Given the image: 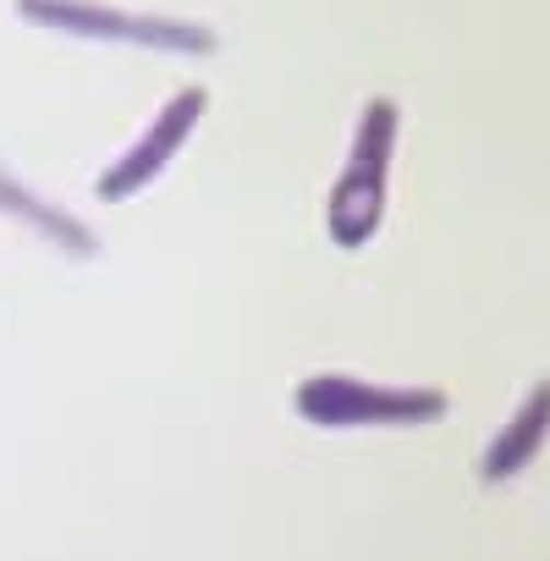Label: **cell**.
Segmentation results:
<instances>
[{
  "mask_svg": "<svg viewBox=\"0 0 550 561\" xmlns=\"http://www.w3.org/2000/svg\"><path fill=\"white\" fill-rule=\"evenodd\" d=\"M397 122H402V116H397V100H369V105H364V122H358L347 171H342V182L331 187V209H325V226H331V242H336V248H364V242L380 231V220H386Z\"/></svg>",
  "mask_w": 550,
  "mask_h": 561,
  "instance_id": "cell-2",
  "label": "cell"
},
{
  "mask_svg": "<svg viewBox=\"0 0 550 561\" xmlns=\"http://www.w3.org/2000/svg\"><path fill=\"white\" fill-rule=\"evenodd\" d=\"M204 111H209V94L193 83V89H176L160 111H154V122L144 127V138H133L111 165H105V176H100V198L105 204H127L133 193H144L171 160H176V149L193 138V127L204 122Z\"/></svg>",
  "mask_w": 550,
  "mask_h": 561,
  "instance_id": "cell-4",
  "label": "cell"
},
{
  "mask_svg": "<svg viewBox=\"0 0 550 561\" xmlns=\"http://www.w3.org/2000/svg\"><path fill=\"white\" fill-rule=\"evenodd\" d=\"M0 215H12V220H23L28 231H39L45 242H56L61 253H100V237L83 226V220H72L67 209H56L50 198H39L28 182H18L12 171H0Z\"/></svg>",
  "mask_w": 550,
  "mask_h": 561,
  "instance_id": "cell-5",
  "label": "cell"
},
{
  "mask_svg": "<svg viewBox=\"0 0 550 561\" xmlns=\"http://www.w3.org/2000/svg\"><path fill=\"white\" fill-rule=\"evenodd\" d=\"M545 435H550V380H539V386L523 397V408L506 419V430H501V435H495V446L484 451L479 473H484L490 484L512 479L517 468H528V457L545 446Z\"/></svg>",
  "mask_w": 550,
  "mask_h": 561,
  "instance_id": "cell-6",
  "label": "cell"
},
{
  "mask_svg": "<svg viewBox=\"0 0 550 561\" xmlns=\"http://www.w3.org/2000/svg\"><path fill=\"white\" fill-rule=\"evenodd\" d=\"M446 391L429 386H380L358 375H309L293 391V413L320 430H369V424H429L446 419Z\"/></svg>",
  "mask_w": 550,
  "mask_h": 561,
  "instance_id": "cell-3",
  "label": "cell"
},
{
  "mask_svg": "<svg viewBox=\"0 0 550 561\" xmlns=\"http://www.w3.org/2000/svg\"><path fill=\"white\" fill-rule=\"evenodd\" d=\"M18 18L67 34V39H94V45H133V50H160V56H215L220 34L187 18H160V12H127L105 0H18Z\"/></svg>",
  "mask_w": 550,
  "mask_h": 561,
  "instance_id": "cell-1",
  "label": "cell"
}]
</instances>
